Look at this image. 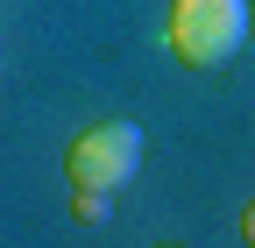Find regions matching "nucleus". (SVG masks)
I'll use <instances>...</instances> for the list:
<instances>
[{
  "instance_id": "1",
  "label": "nucleus",
  "mask_w": 255,
  "mask_h": 248,
  "mask_svg": "<svg viewBox=\"0 0 255 248\" xmlns=\"http://www.w3.org/2000/svg\"><path fill=\"white\" fill-rule=\"evenodd\" d=\"M248 43V0H170V57L213 71Z\"/></svg>"
},
{
  "instance_id": "2",
  "label": "nucleus",
  "mask_w": 255,
  "mask_h": 248,
  "mask_svg": "<svg viewBox=\"0 0 255 248\" xmlns=\"http://www.w3.org/2000/svg\"><path fill=\"white\" fill-rule=\"evenodd\" d=\"M135 170H142V128H135V121H92V128L64 149L71 192H107L114 199Z\"/></svg>"
},
{
  "instance_id": "3",
  "label": "nucleus",
  "mask_w": 255,
  "mask_h": 248,
  "mask_svg": "<svg viewBox=\"0 0 255 248\" xmlns=\"http://www.w3.org/2000/svg\"><path fill=\"white\" fill-rule=\"evenodd\" d=\"M71 213H78L85 227H100V220H107V192H78V199H71Z\"/></svg>"
},
{
  "instance_id": "4",
  "label": "nucleus",
  "mask_w": 255,
  "mask_h": 248,
  "mask_svg": "<svg viewBox=\"0 0 255 248\" xmlns=\"http://www.w3.org/2000/svg\"><path fill=\"white\" fill-rule=\"evenodd\" d=\"M241 241H248V248H255V206H248V213H241Z\"/></svg>"
}]
</instances>
